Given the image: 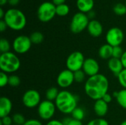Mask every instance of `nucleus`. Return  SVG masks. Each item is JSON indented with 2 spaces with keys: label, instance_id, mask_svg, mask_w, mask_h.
Here are the masks:
<instances>
[{
  "label": "nucleus",
  "instance_id": "20",
  "mask_svg": "<svg viewBox=\"0 0 126 125\" xmlns=\"http://www.w3.org/2000/svg\"><path fill=\"white\" fill-rule=\"evenodd\" d=\"M59 93H60V91H59L58 88H56V87H50L47 90V91L45 93L46 99L47 100H49V101L55 102V101L57 99Z\"/></svg>",
  "mask_w": 126,
  "mask_h": 125
},
{
  "label": "nucleus",
  "instance_id": "11",
  "mask_svg": "<svg viewBox=\"0 0 126 125\" xmlns=\"http://www.w3.org/2000/svg\"><path fill=\"white\" fill-rule=\"evenodd\" d=\"M106 40L107 43L113 47L120 46L124 40V33L121 29L118 27H112L107 32Z\"/></svg>",
  "mask_w": 126,
  "mask_h": 125
},
{
  "label": "nucleus",
  "instance_id": "38",
  "mask_svg": "<svg viewBox=\"0 0 126 125\" xmlns=\"http://www.w3.org/2000/svg\"><path fill=\"white\" fill-rule=\"evenodd\" d=\"M102 99L103 100V101H105L106 103H110L111 102V100H112V96L110 94H109V93H107L106 95H104V97L102 98Z\"/></svg>",
  "mask_w": 126,
  "mask_h": 125
},
{
  "label": "nucleus",
  "instance_id": "42",
  "mask_svg": "<svg viewBox=\"0 0 126 125\" xmlns=\"http://www.w3.org/2000/svg\"><path fill=\"white\" fill-rule=\"evenodd\" d=\"M19 0H8V3L11 6H16L18 4Z\"/></svg>",
  "mask_w": 126,
  "mask_h": 125
},
{
  "label": "nucleus",
  "instance_id": "6",
  "mask_svg": "<svg viewBox=\"0 0 126 125\" xmlns=\"http://www.w3.org/2000/svg\"><path fill=\"white\" fill-rule=\"evenodd\" d=\"M89 18L86 13L80 12L75 13L70 23V30L75 34L80 33L85 29H87L89 23Z\"/></svg>",
  "mask_w": 126,
  "mask_h": 125
},
{
  "label": "nucleus",
  "instance_id": "8",
  "mask_svg": "<svg viewBox=\"0 0 126 125\" xmlns=\"http://www.w3.org/2000/svg\"><path fill=\"white\" fill-rule=\"evenodd\" d=\"M85 60L86 58L82 52L79 51L73 52L68 56L66 60V68L72 72L81 70L83 69Z\"/></svg>",
  "mask_w": 126,
  "mask_h": 125
},
{
  "label": "nucleus",
  "instance_id": "1",
  "mask_svg": "<svg viewBox=\"0 0 126 125\" xmlns=\"http://www.w3.org/2000/svg\"><path fill=\"white\" fill-rule=\"evenodd\" d=\"M109 88V80L102 74L89 77L84 85L86 94L94 101L102 99L108 93Z\"/></svg>",
  "mask_w": 126,
  "mask_h": 125
},
{
  "label": "nucleus",
  "instance_id": "15",
  "mask_svg": "<svg viewBox=\"0 0 126 125\" xmlns=\"http://www.w3.org/2000/svg\"><path fill=\"white\" fill-rule=\"evenodd\" d=\"M12 108L13 104L11 100L6 97H1L0 98V117L9 116Z\"/></svg>",
  "mask_w": 126,
  "mask_h": 125
},
{
  "label": "nucleus",
  "instance_id": "21",
  "mask_svg": "<svg viewBox=\"0 0 126 125\" xmlns=\"http://www.w3.org/2000/svg\"><path fill=\"white\" fill-rule=\"evenodd\" d=\"M115 98L118 105L126 110V89L123 88L120 91H117V94Z\"/></svg>",
  "mask_w": 126,
  "mask_h": 125
},
{
  "label": "nucleus",
  "instance_id": "37",
  "mask_svg": "<svg viewBox=\"0 0 126 125\" xmlns=\"http://www.w3.org/2000/svg\"><path fill=\"white\" fill-rule=\"evenodd\" d=\"M46 125H64L63 123L62 122V121H59V120H56V119H52L50 121H49Z\"/></svg>",
  "mask_w": 126,
  "mask_h": 125
},
{
  "label": "nucleus",
  "instance_id": "18",
  "mask_svg": "<svg viewBox=\"0 0 126 125\" xmlns=\"http://www.w3.org/2000/svg\"><path fill=\"white\" fill-rule=\"evenodd\" d=\"M76 4L80 13H86L92 10L94 2V0H77Z\"/></svg>",
  "mask_w": 126,
  "mask_h": 125
},
{
  "label": "nucleus",
  "instance_id": "19",
  "mask_svg": "<svg viewBox=\"0 0 126 125\" xmlns=\"http://www.w3.org/2000/svg\"><path fill=\"white\" fill-rule=\"evenodd\" d=\"M113 46L106 43L101 46L98 50V55L103 60H109L112 57Z\"/></svg>",
  "mask_w": 126,
  "mask_h": 125
},
{
  "label": "nucleus",
  "instance_id": "39",
  "mask_svg": "<svg viewBox=\"0 0 126 125\" xmlns=\"http://www.w3.org/2000/svg\"><path fill=\"white\" fill-rule=\"evenodd\" d=\"M7 28V26L6 23L4 22V21L3 19H1V21H0V31L1 32H3L6 30Z\"/></svg>",
  "mask_w": 126,
  "mask_h": 125
},
{
  "label": "nucleus",
  "instance_id": "25",
  "mask_svg": "<svg viewBox=\"0 0 126 125\" xmlns=\"http://www.w3.org/2000/svg\"><path fill=\"white\" fill-rule=\"evenodd\" d=\"M12 119H13V124L16 125H24V124L27 121L25 119V117L21 113H19L13 114L12 116Z\"/></svg>",
  "mask_w": 126,
  "mask_h": 125
},
{
  "label": "nucleus",
  "instance_id": "9",
  "mask_svg": "<svg viewBox=\"0 0 126 125\" xmlns=\"http://www.w3.org/2000/svg\"><path fill=\"white\" fill-rule=\"evenodd\" d=\"M41 95L35 89H29L22 96V103L27 108H34L41 103Z\"/></svg>",
  "mask_w": 126,
  "mask_h": 125
},
{
  "label": "nucleus",
  "instance_id": "17",
  "mask_svg": "<svg viewBox=\"0 0 126 125\" xmlns=\"http://www.w3.org/2000/svg\"><path fill=\"white\" fill-rule=\"evenodd\" d=\"M108 68L111 73H113L116 77H117L120 72L124 69L123 63L120 59L111 57L108 61Z\"/></svg>",
  "mask_w": 126,
  "mask_h": 125
},
{
  "label": "nucleus",
  "instance_id": "32",
  "mask_svg": "<svg viewBox=\"0 0 126 125\" xmlns=\"http://www.w3.org/2000/svg\"><path fill=\"white\" fill-rule=\"evenodd\" d=\"M62 122L63 123L64 125H83L81 121H78L76 120L73 118H70V117H66L65 118Z\"/></svg>",
  "mask_w": 126,
  "mask_h": 125
},
{
  "label": "nucleus",
  "instance_id": "27",
  "mask_svg": "<svg viewBox=\"0 0 126 125\" xmlns=\"http://www.w3.org/2000/svg\"><path fill=\"white\" fill-rule=\"evenodd\" d=\"M114 12L118 15H123L126 13V6L123 3H118L114 7Z\"/></svg>",
  "mask_w": 126,
  "mask_h": 125
},
{
  "label": "nucleus",
  "instance_id": "36",
  "mask_svg": "<svg viewBox=\"0 0 126 125\" xmlns=\"http://www.w3.org/2000/svg\"><path fill=\"white\" fill-rule=\"evenodd\" d=\"M24 125H43L42 123L38 120V119H30L29 120H27L26 122L24 124Z\"/></svg>",
  "mask_w": 126,
  "mask_h": 125
},
{
  "label": "nucleus",
  "instance_id": "33",
  "mask_svg": "<svg viewBox=\"0 0 126 125\" xmlns=\"http://www.w3.org/2000/svg\"><path fill=\"white\" fill-rule=\"evenodd\" d=\"M8 80H9V76L7 73H4L3 71L0 72V86L1 88L5 87L8 85Z\"/></svg>",
  "mask_w": 126,
  "mask_h": 125
},
{
  "label": "nucleus",
  "instance_id": "4",
  "mask_svg": "<svg viewBox=\"0 0 126 125\" xmlns=\"http://www.w3.org/2000/svg\"><path fill=\"white\" fill-rule=\"evenodd\" d=\"M21 66V61L16 54L8 52L0 55V69L1 71L10 74L17 71Z\"/></svg>",
  "mask_w": 126,
  "mask_h": 125
},
{
  "label": "nucleus",
  "instance_id": "48",
  "mask_svg": "<svg viewBox=\"0 0 126 125\" xmlns=\"http://www.w3.org/2000/svg\"></svg>",
  "mask_w": 126,
  "mask_h": 125
},
{
  "label": "nucleus",
  "instance_id": "26",
  "mask_svg": "<svg viewBox=\"0 0 126 125\" xmlns=\"http://www.w3.org/2000/svg\"><path fill=\"white\" fill-rule=\"evenodd\" d=\"M10 42L5 38H1L0 40V52H1V53L8 52H10Z\"/></svg>",
  "mask_w": 126,
  "mask_h": 125
},
{
  "label": "nucleus",
  "instance_id": "3",
  "mask_svg": "<svg viewBox=\"0 0 126 125\" xmlns=\"http://www.w3.org/2000/svg\"><path fill=\"white\" fill-rule=\"evenodd\" d=\"M3 20L7 27L15 31L23 29L27 24L25 15L20 10L16 8H11L6 11Z\"/></svg>",
  "mask_w": 126,
  "mask_h": 125
},
{
  "label": "nucleus",
  "instance_id": "47",
  "mask_svg": "<svg viewBox=\"0 0 126 125\" xmlns=\"http://www.w3.org/2000/svg\"><path fill=\"white\" fill-rule=\"evenodd\" d=\"M14 125V124H13V125Z\"/></svg>",
  "mask_w": 126,
  "mask_h": 125
},
{
  "label": "nucleus",
  "instance_id": "35",
  "mask_svg": "<svg viewBox=\"0 0 126 125\" xmlns=\"http://www.w3.org/2000/svg\"><path fill=\"white\" fill-rule=\"evenodd\" d=\"M13 124V119L10 116H7L1 118L0 125H12Z\"/></svg>",
  "mask_w": 126,
  "mask_h": 125
},
{
  "label": "nucleus",
  "instance_id": "31",
  "mask_svg": "<svg viewBox=\"0 0 126 125\" xmlns=\"http://www.w3.org/2000/svg\"><path fill=\"white\" fill-rule=\"evenodd\" d=\"M123 53H124V52H123V49H122V47L120 46H114V47H113L112 57L120 59L121 57L123 56Z\"/></svg>",
  "mask_w": 126,
  "mask_h": 125
},
{
  "label": "nucleus",
  "instance_id": "2",
  "mask_svg": "<svg viewBox=\"0 0 126 125\" xmlns=\"http://www.w3.org/2000/svg\"><path fill=\"white\" fill-rule=\"evenodd\" d=\"M78 97L75 94L69 91L63 90L60 91L55 104L57 110L61 113L69 115L72 114L73 111L78 107Z\"/></svg>",
  "mask_w": 126,
  "mask_h": 125
},
{
  "label": "nucleus",
  "instance_id": "45",
  "mask_svg": "<svg viewBox=\"0 0 126 125\" xmlns=\"http://www.w3.org/2000/svg\"><path fill=\"white\" fill-rule=\"evenodd\" d=\"M7 2H8V0H0V4H1V6L4 5Z\"/></svg>",
  "mask_w": 126,
  "mask_h": 125
},
{
  "label": "nucleus",
  "instance_id": "12",
  "mask_svg": "<svg viewBox=\"0 0 126 125\" xmlns=\"http://www.w3.org/2000/svg\"><path fill=\"white\" fill-rule=\"evenodd\" d=\"M56 82L58 85L61 88H67L70 87L75 82L74 72L67 69L61 71L57 77Z\"/></svg>",
  "mask_w": 126,
  "mask_h": 125
},
{
  "label": "nucleus",
  "instance_id": "22",
  "mask_svg": "<svg viewBox=\"0 0 126 125\" xmlns=\"http://www.w3.org/2000/svg\"><path fill=\"white\" fill-rule=\"evenodd\" d=\"M30 41L33 44H40L44 41V35L41 32H33L30 36Z\"/></svg>",
  "mask_w": 126,
  "mask_h": 125
},
{
  "label": "nucleus",
  "instance_id": "29",
  "mask_svg": "<svg viewBox=\"0 0 126 125\" xmlns=\"http://www.w3.org/2000/svg\"><path fill=\"white\" fill-rule=\"evenodd\" d=\"M86 74L84 73V71L81 69L79 71H77L75 72H74V78H75V82L78 83H81L85 80L86 78Z\"/></svg>",
  "mask_w": 126,
  "mask_h": 125
},
{
  "label": "nucleus",
  "instance_id": "24",
  "mask_svg": "<svg viewBox=\"0 0 126 125\" xmlns=\"http://www.w3.org/2000/svg\"><path fill=\"white\" fill-rule=\"evenodd\" d=\"M84 117H85V111L81 108L77 107L72 113V118H73L76 120L82 122V120L84 119Z\"/></svg>",
  "mask_w": 126,
  "mask_h": 125
},
{
  "label": "nucleus",
  "instance_id": "16",
  "mask_svg": "<svg viewBox=\"0 0 126 125\" xmlns=\"http://www.w3.org/2000/svg\"><path fill=\"white\" fill-rule=\"evenodd\" d=\"M94 111L95 114L99 118L104 117L109 111V104L103 101L102 99L96 100L94 104Z\"/></svg>",
  "mask_w": 126,
  "mask_h": 125
},
{
  "label": "nucleus",
  "instance_id": "28",
  "mask_svg": "<svg viewBox=\"0 0 126 125\" xmlns=\"http://www.w3.org/2000/svg\"><path fill=\"white\" fill-rule=\"evenodd\" d=\"M20 83H21V80L18 76L15 74H12L9 76L8 85L11 87H17L20 85Z\"/></svg>",
  "mask_w": 126,
  "mask_h": 125
},
{
  "label": "nucleus",
  "instance_id": "44",
  "mask_svg": "<svg viewBox=\"0 0 126 125\" xmlns=\"http://www.w3.org/2000/svg\"><path fill=\"white\" fill-rule=\"evenodd\" d=\"M88 17H89V18H93L94 17V12H92V11H90L89 13H88Z\"/></svg>",
  "mask_w": 126,
  "mask_h": 125
},
{
  "label": "nucleus",
  "instance_id": "30",
  "mask_svg": "<svg viewBox=\"0 0 126 125\" xmlns=\"http://www.w3.org/2000/svg\"><path fill=\"white\" fill-rule=\"evenodd\" d=\"M117 79L120 85L124 89H126V69H124L120 72V74L117 76Z\"/></svg>",
  "mask_w": 126,
  "mask_h": 125
},
{
  "label": "nucleus",
  "instance_id": "14",
  "mask_svg": "<svg viewBox=\"0 0 126 125\" xmlns=\"http://www.w3.org/2000/svg\"><path fill=\"white\" fill-rule=\"evenodd\" d=\"M87 30L90 35L94 38H97L102 35L103 32V27L101 23L97 20H92L89 23Z\"/></svg>",
  "mask_w": 126,
  "mask_h": 125
},
{
  "label": "nucleus",
  "instance_id": "34",
  "mask_svg": "<svg viewBox=\"0 0 126 125\" xmlns=\"http://www.w3.org/2000/svg\"><path fill=\"white\" fill-rule=\"evenodd\" d=\"M86 125H109V124L106 119L103 118H98L91 120Z\"/></svg>",
  "mask_w": 126,
  "mask_h": 125
},
{
  "label": "nucleus",
  "instance_id": "41",
  "mask_svg": "<svg viewBox=\"0 0 126 125\" xmlns=\"http://www.w3.org/2000/svg\"><path fill=\"white\" fill-rule=\"evenodd\" d=\"M52 3L55 6H58V5H61V4H65L66 0H52Z\"/></svg>",
  "mask_w": 126,
  "mask_h": 125
},
{
  "label": "nucleus",
  "instance_id": "40",
  "mask_svg": "<svg viewBox=\"0 0 126 125\" xmlns=\"http://www.w3.org/2000/svg\"><path fill=\"white\" fill-rule=\"evenodd\" d=\"M120 60H121V62L123 63V66L124 69H126V51L124 52L123 56L120 58Z\"/></svg>",
  "mask_w": 126,
  "mask_h": 125
},
{
  "label": "nucleus",
  "instance_id": "43",
  "mask_svg": "<svg viewBox=\"0 0 126 125\" xmlns=\"http://www.w3.org/2000/svg\"><path fill=\"white\" fill-rule=\"evenodd\" d=\"M4 15H5V13H4L3 9L2 8H0V18L1 19H3L4 17Z\"/></svg>",
  "mask_w": 126,
  "mask_h": 125
},
{
  "label": "nucleus",
  "instance_id": "10",
  "mask_svg": "<svg viewBox=\"0 0 126 125\" xmlns=\"http://www.w3.org/2000/svg\"><path fill=\"white\" fill-rule=\"evenodd\" d=\"M32 42L30 37L27 35H19L13 42V49L16 54L22 55L27 53L31 48Z\"/></svg>",
  "mask_w": 126,
  "mask_h": 125
},
{
  "label": "nucleus",
  "instance_id": "46",
  "mask_svg": "<svg viewBox=\"0 0 126 125\" xmlns=\"http://www.w3.org/2000/svg\"><path fill=\"white\" fill-rule=\"evenodd\" d=\"M120 125H126V120H125V121H123L121 124Z\"/></svg>",
  "mask_w": 126,
  "mask_h": 125
},
{
  "label": "nucleus",
  "instance_id": "5",
  "mask_svg": "<svg viewBox=\"0 0 126 125\" xmlns=\"http://www.w3.org/2000/svg\"><path fill=\"white\" fill-rule=\"evenodd\" d=\"M37 15L39 21L41 22H49L56 15V6L52 2H43L38 7Z\"/></svg>",
  "mask_w": 126,
  "mask_h": 125
},
{
  "label": "nucleus",
  "instance_id": "7",
  "mask_svg": "<svg viewBox=\"0 0 126 125\" xmlns=\"http://www.w3.org/2000/svg\"><path fill=\"white\" fill-rule=\"evenodd\" d=\"M56 109L57 108L54 102H51L47 99L41 101L38 106V116L42 120L49 122L53 118Z\"/></svg>",
  "mask_w": 126,
  "mask_h": 125
},
{
  "label": "nucleus",
  "instance_id": "23",
  "mask_svg": "<svg viewBox=\"0 0 126 125\" xmlns=\"http://www.w3.org/2000/svg\"><path fill=\"white\" fill-rule=\"evenodd\" d=\"M69 13V7L67 4H63L56 6V15L63 17L67 15Z\"/></svg>",
  "mask_w": 126,
  "mask_h": 125
},
{
  "label": "nucleus",
  "instance_id": "13",
  "mask_svg": "<svg viewBox=\"0 0 126 125\" xmlns=\"http://www.w3.org/2000/svg\"><path fill=\"white\" fill-rule=\"evenodd\" d=\"M82 70L84 71L86 75L88 76L89 77L97 75L100 74L99 73L100 71L99 63L94 58H92V57L86 58Z\"/></svg>",
  "mask_w": 126,
  "mask_h": 125
}]
</instances>
